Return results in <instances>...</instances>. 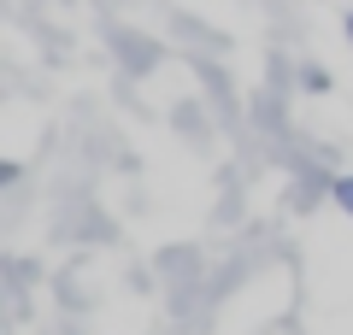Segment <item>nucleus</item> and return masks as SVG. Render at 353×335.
Listing matches in <instances>:
<instances>
[{
  "label": "nucleus",
  "instance_id": "nucleus-3",
  "mask_svg": "<svg viewBox=\"0 0 353 335\" xmlns=\"http://www.w3.org/2000/svg\"><path fill=\"white\" fill-rule=\"evenodd\" d=\"M347 41H353V12H347Z\"/></svg>",
  "mask_w": 353,
  "mask_h": 335
},
{
  "label": "nucleus",
  "instance_id": "nucleus-1",
  "mask_svg": "<svg viewBox=\"0 0 353 335\" xmlns=\"http://www.w3.org/2000/svg\"><path fill=\"white\" fill-rule=\"evenodd\" d=\"M330 200H336V206L353 218V176H330Z\"/></svg>",
  "mask_w": 353,
  "mask_h": 335
},
{
  "label": "nucleus",
  "instance_id": "nucleus-2",
  "mask_svg": "<svg viewBox=\"0 0 353 335\" xmlns=\"http://www.w3.org/2000/svg\"><path fill=\"white\" fill-rule=\"evenodd\" d=\"M306 88H312V94H324V88H330V77L318 71V65H306Z\"/></svg>",
  "mask_w": 353,
  "mask_h": 335
}]
</instances>
